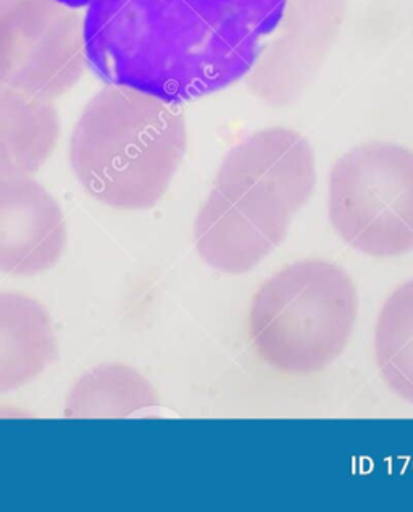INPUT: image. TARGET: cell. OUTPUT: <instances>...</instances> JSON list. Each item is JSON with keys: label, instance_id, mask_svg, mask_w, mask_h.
Returning <instances> with one entry per match:
<instances>
[{"label": "cell", "instance_id": "cell-3", "mask_svg": "<svg viewBox=\"0 0 413 512\" xmlns=\"http://www.w3.org/2000/svg\"><path fill=\"white\" fill-rule=\"evenodd\" d=\"M188 149L178 104L109 84L92 97L70 139V165L86 193L118 210L160 201Z\"/></svg>", "mask_w": 413, "mask_h": 512}, {"label": "cell", "instance_id": "cell-1", "mask_svg": "<svg viewBox=\"0 0 413 512\" xmlns=\"http://www.w3.org/2000/svg\"><path fill=\"white\" fill-rule=\"evenodd\" d=\"M286 0H91L86 59L113 86L181 104L246 78Z\"/></svg>", "mask_w": 413, "mask_h": 512}, {"label": "cell", "instance_id": "cell-10", "mask_svg": "<svg viewBox=\"0 0 413 512\" xmlns=\"http://www.w3.org/2000/svg\"><path fill=\"white\" fill-rule=\"evenodd\" d=\"M59 139L52 102L0 84V178L31 177L51 159Z\"/></svg>", "mask_w": 413, "mask_h": 512}, {"label": "cell", "instance_id": "cell-6", "mask_svg": "<svg viewBox=\"0 0 413 512\" xmlns=\"http://www.w3.org/2000/svg\"><path fill=\"white\" fill-rule=\"evenodd\" d=\"M86 65L80 10L59 0H0V84L52 102Z\"/></svg>", "mask_w": 413, "mask_h": 512}, {"label": "cell", "instance_id": "cell-4", "mask_svg": "<svg viewBox=\"0 0 413 512\" xmlns=\"http://www.w3.org/2000/svg\"><path fill=\"white\" fill-rule=\"evenodd\" d=\"M357 288L346 270L301 261L275 273L252 301L255 353L283 374L307 375L336 361L357 319Z\"/></svg>", "mask_w": 413, "mask_h": 512}, {"label": "cell", "instance_id": "cell-8", "mask_svg": "<svg viewBox=\"0 0 413 512\" xmlns=\"http://www.w3.org/2000/svg\"><path fill=\"white\" fill-rule=\"evenodd\" d=\"M67 246L59 202L30 177L0 178V272L34 277L51 270Z\"/></svg>", "mask_w": 413, "mask_h": 512}, {"label": "cell", "instance_id": "cell-9", "mask_svg": "<svg viewBox=\"0 0 413 512\" xmlns=\"http://www.w3.org/2000/svg\"><path fill=\"white\" fill-rule=\"evenodd\" d=\"M57 354L46 307L20 293H0V395L20 390L46 370Z\"/></svg>", "mask_w": 413, "mask_h": 512}, {"label": "cell", "instance_id": "cell-12", "mask_svg": "<svg viewBox=\"0 0 413 512\" xmlns=\"http://www.w3.org/2000/svg\"><path fill=\"white\" fill-rule=\"evenodd\" d=\"M375 356L389 390L413 404V280L399 286L381 307Z\"/></svg>", "mask_w": 413, "mask_h": 512}, {"label": "cell", "instance_id": "cell-13", "mask_svg": "<svg viewBox=\"0 0 413 512\" xmlns=\"http://www.w3.org/2000/svg\"><path fill=\"white\" fill-rule=\"evenodd\" d=\"M59 2L68 5V7H73V9H81V7H86L91 0H59Z\"/></svg>", "mask_w": 413, "mask_h": 512}, {"label": "cell", "instance_id": "cell-7", "mask_svg": "<svg viewBox=\"0 0 413 512\" xmlns=\"http://www.w3.org/2000/svg\"><path fill=\"white\" fill-rule=\"evenodd\" d=\"M344 20V0H286L278 34L263 46L247 86L260 101L288 107L317 78Z\"/></svg>", "mask_w": 413, "mask_h": 512}, {"label": "cell", "instance_id": "cell-5", "mask_svg": "<svg viewBox=\"0 0 413 512\" xmlns=\"http://www.w3.org/2000/svg\"><path fill=\"white\" fill-rule=\"evenodd\" d=\"M328 209L334 230L355 251H413L412 149L375 141L346 152L330 173Z\"/></svg>", "mask_w": 413, "mask_h": 512}, {"label": "cell", "instance_id": "cell-2", "mask_svg": "<svg viewBox=\"0 0 413 512\" xmlns=\"http://www.w3.org/2000/svg\"><path fill=\"white\" fill-rule=\"evenodd\" d=\"M315 185V156L304 136L288 128L255 131L218 168L194 225L197 252L218 272H251L283 243Z\"/></svg>", "mask_w": 413, "mask_h": 512}, {"label": "cell", "instance_id": "cell-11", "mask_svg": "<svg viewBox=\"0 0 413 512\" xmlns=\"http://www.w3.org/2000/svg\"><path fill=\"white\" fill-rule=\"evenodd\" d=\"M159 403L151 383L125 364L96 367L76 382L67 398L68 419H123Z\"/></svg>", "mask_w": 413, "mask_h": 512}]
</instances>
